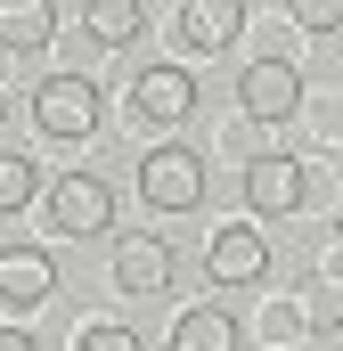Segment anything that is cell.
Returning <instances> with one entry per match:
<instances>
[{"label":"cell","mask_w":343,"mask_h":351,"mask_svg":"<svg viewBox=\"0 0 343 351\" xmlns=\"http://www.w3.org/2000/svg\"><path fill=\"white\" fill-rule=\"evenodd\" d=\"M98 123H106V90L90 74H49L33 90V131L41 139H90Z\"/></svg>","instance_id":"obj_1"},{"label":"cell","mask_w":343,"mask_h":351,"mask_svg":"<svg viewBox=\"0 0 343 351\" xmlns=\"http://www.w3.org/2000/svg\"><path fill=\"white\" fill-rule=\"evenodd\" d=\"M139 196H147V213H196L204 204V156L196 147H180V139H164V147H147L139 156Z\"/></svg>","instance_id":"obj_2"},{"label":"cell","mask_w":343,"mask_h":351,"mask_svg":"<svg viewBox=\"0 0 343 351\" xmlns=\"http://www.w3.org/2000/svg\"><path fill=\"white\" fill-rule=\"evenodd\" d=\"M115 221V188L98 172H58L49 180V229L58 237H106Z\"/></svg>","instance_id":"obj_3"},{"label":"cell","mask_w":343,"mask_h":351,"mask_svg":"<svg viewBox=\"0 0 343 351\" xmlns=\"http://www.w3.org/2000/svg\"><path fill=\"white\" fill-rule=\"evenodd\" d=\"M237 106H246L254 123H294V114H303V74H294L286 58H254V66L237 74Z\"/></svg>","instance_id":"obj_4"},{"label":"cell","mask_w":343,"mask_h":351,"mask_svg":"<svg viewBox=\"0 0 343 351\" xmlns=\"http://www.w3.org/2000/svg\"><path fill=\"white\" fill-rule=\"evenodd\" d=\"M115 286L123 294H164L172 286V237H156V229H115Z\"/></svg>","instance_id":"obj_5"},{"label":"cell","mask_w":343,"mask_h":351,"mask_svg":"<svg viewBox=\"0 0 343 351\" xmlns=\"http://www.w3.org/2000/svg\"><path fill=\"white\" fill-rule=\"evenodd\" d=\"M204 278H213V286H261V278H270V245H261L254 221H229V229L204 245Z\"/></svg>","instance_id":"obj_6"},{"label":"cell","mask_w":343,"mask_h":351,"mask_svg":"<svg viewBox=\"0 0 343 351\" xmlns=\"http://www.w3.org/2000/svg\"><path fill=\"white\" fill-rule=\"evenodd\" d=\"M58 294V262L41 254V245H0V311H41Z\"/></svg>","instance_id":"obj_7"},{"label":"cell","mask_w":343,"mask_h":351,"mask_svg":"<svg viewBox=\"0 0 343 351\" xmlns=\"http://www.w3.org/2000/svg\"><path fill=\"white\" fill-rule=\"evenodd\" d=\"M246 204H254L261 221L303 213V164L294 156H246Z\"/></svg>","instance_id":"obj_8"},{"label":"cell","mask_w":343,"mask_h":351,"mask_svg":"<svg viewBox=\"0 0 343 351\" xmlns=\"http://www.w3.org/2000/svg\"><path fill=\"white\" fill-rule=\"evenodd\" d=\"M246 33V0H180V49L188 58H213Z\"/></svg>","instance_id":"obj_9"},{"label":"cell","mask_w":343,"mask_h":351,"mask_svg":"<svg viewBox=\"0 0 343 351\" xmlns=\"http://www.w3.org/2000/svg\"><path fill=\"white\" fill-rule=\"evenodd\" d=\"M131 106H139L147 123H188V114H196V74H188V66H139Z\"/></svg>","instance_id":"obj_10"},{"label":"cell","mask_w":343,"mask_h":351,"mask_svg":"<svg viewBox=\"0 0 343 351\" xmlns=\"http://www.w3.org/2000/svg\"><path fill=\"white\" fill-rule=\"evenodd\" d=\"M58 41V0H0V49L41 58Z\"/></svg>","instance_id":"obj_11"},{"label":"cell","mask_w":343,"mask_h":351,"mask_svg":"<svg viewBox=\"0 0 343 351\" xmlns=\"http://www.w3.org/2000/svg\"><path fill=\"white\" fill-rule=\"evenodd\" d=\"M172 351H237V319L221 302H196L172 319Z\"/></svg>","instance_id":"obj_12"},{"label":"cell","mask_w":343,"mask_h":351,"mask_svg":"<svg viewBox=\"0 0 343 351\" xmlns=\"http://www.w3.org/2000/svg\"><path fill=\"white\" fill-rule=\"evenodd\" d=\"M82 25L98 49H131L139 33H147V16H139V0H82Z\"/></svg>","instance_id":"obj_13"},{"label":"cell","mask_w":343,"mask_h":351,"mask_svg":"<svg viewBox=\"0 0 343 351\" xmlns=\"http://www.w3.org/2000/svg\"><path fill=\"white\" fill-rule=\"evenodd\" d=\"M41 196V164L33 156H0V213H25Z\"/></svg>","instance_id":"obj_14"},{"label":"cell","mask_w":343,"mask_h":351,"mask_svg":"<svg viewBox=\"0 0 343 351\" xmlns=\"http://www.w3.org/2000/svg\"><path fill=\"white\" fill-rule=\"evenodd\" d=\"M286 16L303 33H343V0H286Z\"/></svg>","instance_id":"obj_15"},{"label":"cell","mask_w":343,"mask_h":351,"mask_svg":"<svg viewBox=\"0 0 343 351\" xmlns=\"http://www.w3.org/2000/svg\"><path fill=\"white\" fill-rule=\"evenodd\" d=\"M74 351H139V335H131L123 319H115V327H106V319H90V327H82V343H74Z\"/></svg>","instance_id":"obj_16"},{"label":"cell","mask_w":343,"mask_h":351,"mask_svg":"<svg viewBox=\"0 0 343 351\" xmlns=\"http://www.w3.org/2000/svg\"><path fill=\"white\" fill-rule=\"evenodd\" d=\"M0 351H41V343H33L25 327H0Z\"/></svg>","instance_id":"obj_17"},{"label":"cell","mask_w":343,"mask_h":351,"mask_svg":"<svg viewBox=\"0 0 343 351\" xmlns=\"http://www.w3.org/2000/svg\"><path fill=\"white\" fill-rule=\"evenodd\" d=\"M0 123H8V90H0Z\"/></svg>","instance_id":"obj_18"},{"label":"cell","mask_w":343,"mask_h":351,"mask_svg":"<svg viewBox=\"0 0 343 351\" xmlns=\"http://www.w3.org/2000/svg\"><path fill=\"white\" fill-rule=\"evenodd\" d=\"M335 245H343V221H335Z\"/></svg>","instance_id":"obj_19"}]
</instances>
